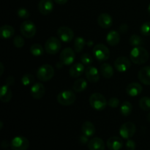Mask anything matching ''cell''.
Masks as SVG:
<instances>
[{
  "instance_id": "1",
  "label": "cell",
  "mask_w": 150,
  "mask_h": 150,
  "mask_svg": "<svg viewBox=\"0 0 150 150\" xmlns=\"http://www.w3.org/2000/svg\"><path fill=\"white\" fill-rule=\"evenodd\" d=\"M130 59L135 64H142L149 59V53L142 46L134 47L130 51Z\"/></svg>"
},
{
  "instance_id": "2",
  "label": "cell",
  "mask_w": 150,
  "mask_h": 150,
  "mask_svg": "<svg viewBox=\"0 0 150 150\" xmlns=\"http://www.w3.org/2000/svg\"><path fill=\"white\" fill-rule=\"evenodd\" d=\"M54 76V69L48 64H42L37 71V77L41 81H48Z\"/></svg>"
},
{
  "instance_id": "3",
  "label": "cell",
  "mask_w": 150,
  "mask_h": 150,
  "mask_svg": "<svg viewBox=\"0 0 150 150\" xmlns=\"http://www.w3.org/2000/svg\"><path fill=\"white\" fill-rule=\"evenodd\" d=\"M90 105L96 111H103L107 105V100L105 97L100 93H94L89 98Z\"/></svg>"
},
{
  "instance_id": "4",
  "label": "cell",
  "mask_w": 150,
  "mask_h": 150,
  "mask_svg": "<svg viewBox=\"0 0 150 150\" xmlns=\"http://www.w3.org/2000/svg\"><path fill=\"white\" fill-rule=\"evenodd\" d=\"M57 102L62 105L69 106L73 105L76 100V96L73 92L70 90L62 91L57 95Z\"/></svg>"
},
{
  "instance_id": "5",
  "label": "cell",
  "mask_w": 150,
  "mask_h": 150,
  "mask_svg": "<svg viewBox=\"0 0 150 150\" xmlns=\"http://www.w3.org/2000/svg\"><path fill=\"white\" fill-rule=\"evenodd\" d=\"M93 54L95 58L100 62H105L110 57V51L104 44H98L93 48Z\"/></svg>"
},
{
  "instance_id": "6",
  "label": "cell",
  "mask_w": 150,
  "mask_h": 150,
  "mask_svg": "<svg viewBox=\"0 0 150 150\" xmlns=\"http://www.w3.org/2000/svg\"><path fill=\"white\" fill-rule=\"evenodd\" d=\"M61 41L58 38L51 37L46 40L45 43V51L49 54H56L61 48Z\"/></svg>"
},
{
  "instance_id": "7",
  "label": "cell",
  "mask_w": 150,
  "mask_h": 150,
  "mask_svg": "<svg viewBox=\"0 0 150 150\" xmlns=\"http://www.w3.org/2000/svg\"><path fill=\"white\" fill-rule=\"evenodd\" d=\"M20 31L25 38H31L36 34V26L32 21H26L21 25Z\"/></svg>"
},
{
  "instance_id": "8",
  "label": "cell",
  "mask_w": 150,
  "mask_h": 150,
  "mask_svg": "<svg viewBox=\"0 0 150 150\" xmlns=\"http://www.w3.org/2000/svg\"><path fill=\"white\" fill-rule=\"evenodd\" d=\"M136 130V125L134 123L131 122H127L124 123L120 127V134L123 139H129L134 136Z\"/></svg>"
},
{
  "instance_id": "9",
  "label": "cell",
  "mask_w": 150,
  "mask_h": 150,
  "mask_svg": "<svg viewBox=\"0 0 150 150\" xmlns=\"http://www.w3.org/2000/svg\"><path fill=\"white\" fill-rule=\"evenodd\" d=\"M13 150H26L29 146V142L23 136H16L10 142Z\"/></svg>"
},
{
  "instance_id": "10",
  "label": "cell",
  "mask_w": 150,
  "mask_h": 150,
  "mask_svg": "<svg viewBox=\"0 0 150 150\" xmlns=\"http://www.w3.org/2000/svg\"><path fill=\"white\" fill-rule=\"evenodd\" d=\"M76 59L75 51L70 48H66L60 54V61L65 65L73 64Z\"/></svg>"
},
{
  "instance_id": "11",
  "label": "cell",
  "mask_w": 150,
  "mask_h": 150,
  "mask_svg": "<svg viewBox=\"0 0 150 150\" xmlns=\"http://www.w3.org/2000/svg\"><path fill=\"white\" fill-rule=\"evenodd\" d=\"M57 35L62 41L70 42L74 38V32L67 26H61L57 30Z\"/></svg>"
},
{
  "instance_id": "12",
  "label": "cell",
  "mask_w": 150,
  "mask_h": 150,
  "mask_svg": "<svg viewBox=\"0 0 150 150\" xmlns=\"http://www.w3.org/2000/svg\"><path fill=\"white\" fill-rule=\"evenodd\" d=\"M130 60L126 57H120L114 62V67L119 72H126L130 69Z\"/></svg>"
},
{
  "instance_id": "13",
  "label": "cell",
  "mask_w": 150,
  "mask_h": 150,
  "mask_svg": "<svg viewBox=\"0 0 150 150\" xmlns=\"http://www.w3.org/2000/svg\"><path fill=\"white\" fill-rule=\"evenodd\" d=\"M38 10L43 16L50 14L54 10L53 0H40L38 4Z\"/></svg>"
},
{
  "instance_id": "14",
  "label": "cell",
  "mask_w": 150,
  "mask_h": 150,
  "mask_svg": "<svg viewBox=\"0 0 150 150\" xmlns=\"http://www.w3.org/2000/svg\"><path fill=\"white\" fill-rule=\"evenodd\" d=\"M86 79L89 82L92 83H96L100 79V73L99 70L93 66H89L85 70Z\"/></svg>"
},
{
  "instance_id": "15",
  "label": "cell",
  "mask_w": 150,
  "mask_h": 150,
  "mask_svg": "<svg viewBox=\"0 0 150 150\" xmlns=\"http://www.w3.org/2000/svg\"><path fill=\"white\" fill-rule=\"evenodd\" d=\"M98 23L103 29H108L112 26V17L108 13H102L98 17Z\"/></svg>"
},
{
  "instance_id": "16",
  "label": "cell",
  "mask_w": 150,
  "mask_h": 150,
  "mask_svg": "<svg viewBox=\"0 0 150 150\" xmlns=\"http://www.w3.org/2000/svg\"><path fill=\"white\" fill-rule=\"evenodd\" d=\"M45 86L41 83H35L30 89L31 95L36 100L41 99L45 94Z\"/></svg>"
},
{
  "instance_id": "17",
  "label": "cell",
  "mask_w": 150,
  "mask_h": 150,
  "mask_svg": "<svg viewBox=\"0 0 150 150\" xmlns=\"http://www.w3.org/2000/svg\"><path fill=\"white\" fill-rule=\"evenodd\" d=\"M142 90H143V88L142 85L136 82L129 83L126 88V92L130 97L138 96L142 93Z\"/></svg>"
},
{
  "instance_id": "18",
  "label": "cell",
  "mask_w": 150,
  "mask_h": 150,
  "mask_svg": "<svg viewBox=\"0 0 150 150\" xmlns=\"http://www.w3.org/2000/svg\"><path fill=\"white\" fill-rule=\"evenodd\" d=\"M106 144L110 150H120L123 146V142L120 137L113 136L108 139Z\"/></svg>"
},
{
  "instance_id": "19",
  "label": "cell",
  "mask_w": 150,
  "mask_h": 150,
  "mask_svg": "<svg viewBox=\"0 0 150 150\" xmlns=\"http://www.w3.org/2000/svg\"><path fill=\"white\" fill-rule=\"evenodd\" d=\"M138 77L142 83L145 85H150V66L142 67L139 70Z\"/></svg>"
},
{
  "instance_id": "20",
  "label": "cell",
  "mask_w": 150,
  "mask_h": 150,
  "mask_svg": "<svg viewBox=\"0 0 150 150\" xmlns=\"http://www.w3.org/2000/svg\"><path fill=\"white\" fill-rule=\"evenodd\" d=\"M89 150H105V143L100 138L95 137L88 142Z\"/></svg>"
},
{
  "instance_id": "21",
  "label": "cell",
  "mask_w": 150,
  "mask_h": 150,
  "mask_svg": "<svg viewBox=\"0 0 150 150\" xmlns=\"http://www.w3.org/2000/svg\"><path fill=\"white\" fill-rule=\"evenodd\" d=\"M13 97V93H12L11 89H10V86H7V84L3 85L1 87L0 90V99L3 103H8L10 101Z\"/></svg>"
},
{
  "instance_id": "22",
  "label": "cell",
  "mask_w": 150,
  "mask_h": 150,
  "mask_svg": "<svg viewBox=\"0 0 150 150\" xmlns=\"http://www.w3.org/2000/svg\"><path fill=\"white\" fill-rule=\"evenodd\" d=\"M106 41L111 46L117 45L120 41V35L119 32L115 30L110 31L106 35Z\"/></svg>"
},
{
  "instance_id": "23",
  "label": "cell",
  "mask_w": 150,
  "mask_h": 150,
  "mask_svg": "<svg viewBox=\"0 0 150 150\" xmlns=\"http://www.w3.org/2000/svg\"><path fill=\"white\" fill-rule=\"evenodd\" d=\"M83 71H84V66H83V64L78 62L74 64L73 65H72V67L70 69V71H69V73H70L71 77L78 78L81 76Z\"/></svg>"
},
{
  "instance_id": "24",
  "label": "cell",
  "mask_w": 150,
  "mask_h": 150,
  "mask_svg": "<svg viewBox=\"0 0 150 150\" xmlns=\"http://www.w3.org/2000/svg\"><path fill=\"white\" fill-rule=\"evenodd\" d=\"M81 131L83 135L91 137L95 133V127L91 122L86 121L82 124Z\"/></svg>"
},
{
  "instance_id": "25",
  "label": "cell",
  "mask_w": 150,
  "mask_h": 150,
  "mask_svg": "<svg viewBox=\"0 0 150 150\" xmlns=\"http://www.w3.org/2000/svg\"><path fill=\"white\" fill-rule=\"evenodd\" d=\"M100 73L105 79H110L114 75V69L113 67L108 63H103L100 67Z\"/></svg>"
},
{
  "instance_id": "26",
  "label": "cell",
  "mask_w": 150,
  "mask_h": 150,
  "mask_svg": "<svg viewBox=\"0 0 150 150\" xmlns=\"http://www.w3.org/2000/svg\"><path fill=\"white\" fill-rule=\"evenodd\" d=\"M15 33L14 28L10 25H4L0 29V34L4 39H9Z\"/></svg>"
},
{
  "instance_id": "27",
  "label": "cell",
  "mask_w": 150,
  "mask_h": 150,
  "mask_svg": "<svg viewBox=\"0 0 150 150\" xmlns=\"http://www.w3.org/2000/svg\"><path fill=\"white\" fill-rule=\"evenodd\" d=\"M87 87V82L84 79H79L73 83V90L76 92H81Z\"/></svg>"
},
{
  "instance_id": "28",
  "label": "cell",
  "mask_w": 150,
  "mask_h": 150,
  "mask_svg": "<svg viewBox=\"0 0 150 150\" xmlns=\"http://www.w3.org/2000/svg\"><path fill=\"white\" fill-rule=\"evenodd\" d=\"M132 110H133V106H132L131 103L128 102V101H125L121 105L120 112H121V114L122 116L127 117V116H129L131 114Z\"/></svg>"
},
{
  "instance_id": "29",
  "label": "cell",
  "mask_w": 150,
  "mask_h": 150,
  "mask_svg": "<svg viewBox=\"0 0 150 150\" xmlns=\"http://www.w3.org/2000/svg\"><path fill=\"white\" fill-rule=\"evenodd\" d=\"M86 45V41L84 38L81 37H78L74 40V51L76 52L79 53L83 49L84 46Z\"/></svg>"
},
{
  "instance_id": "30",
  "label": "cell",
  "mask_w": 150,
  "mask_h": 150,
  "mask_svg": "<svg viewBox=\"0 0 150 150\" xmlns=\"http://www.w3.org/2000/svg\"><path fill=\"white\" fill-rule=\"evenodd\" d=\"M30 52L35 57H40L44 53V49L40 44L35 43L30 47Z\"/></svg>"
},
{
  "instance_id": "31",
  "label": "cell",
  "mask_w": 150,
  "mask_h": 150,
  "mask_svg": "<svg viewBox=\"0 0 150 150\" xmlns=\"http://www.w3.org/2000/svg\"><path fill=\"white\" fill-rule=\"evenodd\" d=\"M139 107L144 111H150V98L149 97H144L139 100Z\"/></svg>"
},
{
  "instance_id": "32",
  "label": "cell",
  "mask_w": 150,
  "mask_h": 150,
  "mask_svg": "<svg viewBox=\"0 0 150 150\" xmlns=\"http://www.w3.org/2000/svg\"><path fill=\"white\" fill-rule=\"evenodd\" d=\"M129 42H130V45H132L133 47H138L140 46L143 43V39L139 35H133L130 38Z\"/></svg>"
},
{
  "instance_id": "33",
  "label": "cell",
  "mask_w": 150,
  "mask_h": 150,
  "mask_svg": "<svg viewBox=\"0 0 150 150\" xmlns=\"http://www.w3.org/2000/svg\"><path fill=\"white\" fill-rule=\"evenodd\" d=\"M35 80V77L32 74H25L21 78V83L24 86H29L31 83H33Z\"/></svg>"
},
{
  "instance_id": "34",
  "label": "cell",
  "mask_w": 150,
  "mask_h": 150,
  "mask_svg": "<svg viewBox=\"0 0 150 150\" xmlns=\"http://www.w3.org/2000/svg\"><path fill=\"white\" fill-rule=\"evenodd\" d=\"M81 61L82 64H85V65H90L93 62V59H92V56L89 54H82V56L81 57Z\"/></svg>"
},
{
  "instance_id": "35",
  "label": "cell",
  "mask_w": 150,
  "mask_h": 150,
  "mask_svg": "<svg viewBox=\"0 0 150 150\" xmlns=\"http://www.w3.org/2000/svg\"><path fill=\"white\" fill-rule=\"evenodd\" d=\"M141 33L144 36H149L150 35V21L145 22L142 24L140 29Z\"/></svg>"
},
{
  "instance_id": "36",
  "label": "cell",
  "mask_w": 150,
  "mask_h": 150,
  "mask_svg": "<svg viewBox=\"0 0 150 150\" xmlns=\"http://www.w3.org/2000/svg\"><path fill=\"white\" fill-rule=\"evenodd\" d=\"M17 15L19 18H21L26 19L29 17L30 13H29V11L27 9L21 7V8H19L18 10H17Z\"/></svg>"
},
{
  "instance_id": "37",
  "label": "cell",
  "mask_w": 150,
  "mask_h": 150,
  "mask_svg": "<svg viewBox=\"0 0 150 150\" xmlns=\"http://www.w3.org/2000/svg\"><path fill=\"white\" fill-rule=\"evenodd\" d=\"M13 44L16 48H22L24 45V40L20 35H16L13 39Z\"/></svg>"
},
{
  "instance_id": "38",
  "label": "cell",
  "mask_w": 150,
  "mask_h": 150,
  "mask_svg": "<svg viewBox=\"0 0 150 150\" xmlns=\"http://www.w3.org/2000/svg\"><path fill=\"white\" fill-rule=\"evenodd\" d=\"M108 105L111 108H117L120 105V100L117 98H111L108 100Z\"/></svg>"
},
{
  "instance_id": "39",
  "label": "cell",
  "mask_w": 150,
  "mask_h": 150,
  "mask_svg": "<svg viewBox=\"0 0 150 150\" xmlns=\"http://www.w3.org/2000/svg\"><path fill=\"white\" fill-rule=\"evenodd\" d=\"M125 146L127 150H135L136 149V143H135L134 141L131 140V139L127 140Z\"/></svg>"
},
{
  "instance_id": "40",
  "label": "cell",
  "mask_w": 150,
  "mask_h": 150,
  "mask_svg": "<svg viewBox=\"0 0 150 150\" xmlns=\"http://www.w3.org/2000/svg\"><path fill=\"white\" fill-rule=\"evenodd\" d=\"M14 82H15L14 78H13V76H9V77L7 79V80H6V84H7L8 86H12V85H13Z\"/></svg>"
},
{
  "instance_id": "41",
  "label": "cell",
  "mask_w": 150,
  "mask_h": 150,
  "mask_svg": "<svg viewBox=\"0 0 150 150\" xmlns=\"http://www.w3.org/2000/svg\"><path fill=\"white\" fill-rule=\"evenodd\" d=\"M10 146V144L9 143L8 141L7 140H3L2 142H1V146L2 149H5V148H7L8 146Z\"/></svg>"
},
{
  "instance_id": "42",
  "label": "cell",
  "mask_w": 150,
  "mask_h": 150,
  "mask_svg": "<svg viewBox=\"0 0 150 150\" xmlns=\"http://www.w3.org/2000/svg\"><path fill=\"white\" fill-rule=\"evenodd\" d=\"M87 142H88V136H85V135H83V134L82 135V136H81V137H80L81 143H82L84 144H86Z\"/></svg>"
},
{
  "instance_id": "43",
  "label": "cell",
  "mask_w": 150,
  "mask_h": 150,
  "mask_svg": "<svg viewBox=\"0 0 150 150\" xmlns=\"http://www.w3.org/2000/svg\"><path fill=\"white\" fill-rule=\"evenodd\" d=\"M57 4H60V5H63V4H65L67 2L68 0H54Z\"/></svg>"
},
{
  "instance_id": "44",
  "label": "cell",
  "mask_w": 150,
  "mask_h": 150,
  "mask_svg": "<svg viewBox=\"0 0 150 150\" xmlns=\"http://www.w3.org/2000/svg\"><path fill=\"white\" fill-rule=\"evenodd\" d=\"M125 29H127V25H126V24H122V26H120V32H122V33H125V31H124Z\"/></svg>"
},
{
  "instance_id": "45",
  "label": "cell",
  "mask_w": 150,
  "mask_h": 150,
  "mask_svg": "<svg viewBox=\"0 0 150 150\" xmlns=\"http://www.w3.org/2000/svg\"><path fill=\"white\" fill-rule=\"evenodd\" d=\"M64 65V64H63L62 62L61 61L59 62H57V67H58L59 69V68H62V66Z\"/></svg>"
},
{
  "instance_id": "46",
  "label": "cell",
  "mask_w": 150,
  "mask_h": 150,
  "mask_svg": "<svg viewBox=\"0 0 150 150\" xmlns=\"http://www.w3.org/2000/svg\"><path fill=\"white\" fill-rule=\"evenodd\" d=\"M0 66H1V73H0V76L3 74V72H4V66H3L2 63H0Z\"/></svg>"
},
{
  "instance_id": "47",
  "label": "cell",
  "mask_w": 150,
  "mask_h": 150,
  "mask_svg": "<svg viewBox=\"0 0 150 150\" xmlns=\"http://www.w3.org/2000/svg\"><path fill=\"white\" fill-rule=\"evenodd\" d=\"M87 44H88V45H89V47H90V46H92V45H93L94 42H92V40H89V41H88Z\"/></svg>"
},
{
  "instance_id": "48",
  "label": "cell",
  "mask_w": 150,
  "mask_h": 150,
  "mask_svg": "<svg viewBox=\"0 0 150 150\" xmlns=\"http://www.w3.org/2000/svg\"><path fill=\"white\" fill-rule=\"evenodd\" d=\"M146 119H147L148 122H150V113L147 115V117H146Z\"/></svg>"
},
{
  "instance_id": "49",
  "label": "cell",
  "mask_w": 150,
  "mask_h": 150,
  "mask_svg": "<svg viewBox=\"0 0 150 150\" xmlns=\"http://www.w3.org/2000/svg\"><path fill=\"white\" fill-rule=\"evenodd\" d=\"M148 13H149V14L150 16V4L149 5V7H148Z\"/></svg>"
},
{
  "instance_id": "50",
  "label": "cell",
  "mask_w": 150,
  "mask_h": 150,
  "mask_svg": "<svg viewBox=\"0 0 150 150\" xmlns=\"http://www.w3.org/2000/svg\"><path fill=\"white\" fill-rule=\"evenodd\" d=\"M0 124H1V127H0V128L2 129V127H3V124H2V122H0Z\"/></svg>"
}]
</instances>
